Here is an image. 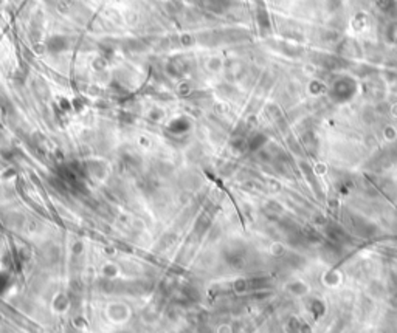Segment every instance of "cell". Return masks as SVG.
I'll use <instances>...</instances> for the list:
<instances>
[{"label": "cell", "mask_w": 397, "mask_h": 333, "mask_svg": "<svg viewBox=\"0 0 397 333\" xmlns=\"http://www.w3.org/2000/svg\"><path fill=\"white\" fill-rule=\"evenodd\" d=\"M7 288H8V276L4 275V273H0V293L5 291Z\"/></svg>", "instance_id": "6da1fadb"}]
</instances>
